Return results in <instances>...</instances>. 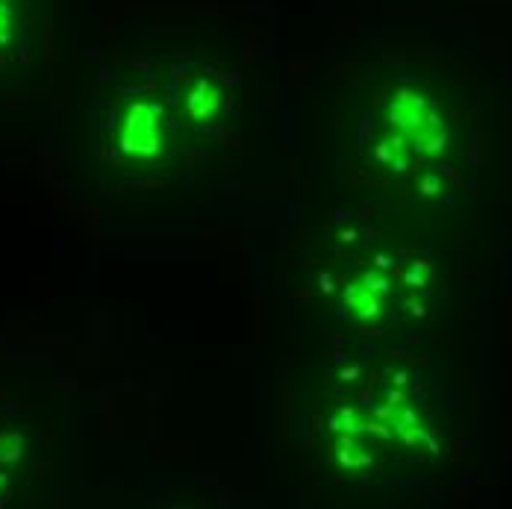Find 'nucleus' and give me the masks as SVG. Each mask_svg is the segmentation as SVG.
<instances>
[{"label": "nucleus", "instance_id": "nucleus-1", "mask_svg": "<svg viewBox=\"0 0 512 509\" xmlns=\"http://www.w3.org/2000/svg\"><path fill=\"white\" fill-rule=\"evenodd\" d=\"M159 115H162V109L156 103H139V106H133V112L127 115L124 130H121V151L130 153V156L151 159L159 151V145H162Z\"/></svg>", "mask_w": 512, "mask_h": 509}, {"label": "nucleus", "instance_id": "nucleus-2", "mask_svg": "<svg viewBox=\"0 0 512 509\" xmlns=\"http://www.w3.org/2000/svg\"><path fill=\"white\" fill-rule=\"evenodd\" d=\"M218 103H221V92H218L209 80H201V83L195 86V92L189 95L186 109H189V115H192V118L204 121V118H209V115L218 109Z\"/></svg>", "mask_w": 512, "mask_h": 509}, {"label": "nucleus", "instance_id": "nucleus-3", "mask_svg": "<svg viewBox=\"0 0 512 509\" xmlns=\"http://www.w3.org/2000/svg\"><path fill=\"white\" fill-rule=\"evenodd\" d=\"M377 289L374 286H365V283H357L348 289V306L354 309V315L359 318H374L380 312V301L374 295Z\"/></svg>", "mask_w": 512, "mask_h": 509}]
</instances>
